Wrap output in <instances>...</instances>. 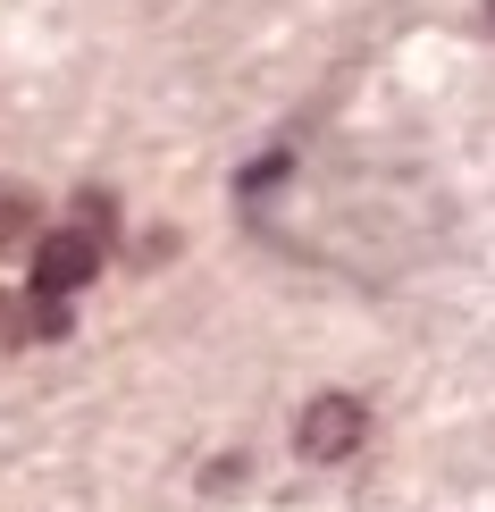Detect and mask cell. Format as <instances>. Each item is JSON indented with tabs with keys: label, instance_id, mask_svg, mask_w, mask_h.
I'll return each mask as SVG.
<instances>
[{
	"label": "cell",
	"instance_id": "cell-1",
	"mask_svg": "<svg viewBox=\"0 0 495 512\" xmlns=\"http://www.w3.org/2000/svg\"><path fill=\"white\" fill-rule=\"evenodd\" d=\"M361 437H370V412H361V395H319L311 412L294 420V445H303V462H344Z\"/></svg>",
	"mask_w": 495,
	"mask_h": 512
},
{
	"label": "cell",
	"instance_id": "cell-2",
	"mask_svg": "<svg viewBox=\"0 0 495 512\" xmlns=\"http://www.w3.org/2000/svg\"><path fill=\"white\" fill-rule=\"evenodd\" d=\"M93 269H101V236H84V227H59V236L34 244V294H59L68 303Z\"/></svg>",
	"mask_w": 495,
	"mask_h": 512
},
{
	"label": "cell",
	"instance_id": "cell-3",
	"mask_svg": "<svg viewBox=\"0 0 495 512\" xmlns=\"http://www.w3.org/2000/svg\"><path fill=\"white\" fill-rule=\"evenodd\" d=\"M110 219H118L110 194H76V227H84V236H110Z\"/></svg>",
	"mask_w": 495,
	"mask_h": 512
},
{
	"label": "cell",
	"instance_id": "cell-4",
	"mask_svg": "<svg viewBox=\"0 0 495 512\" xmlns=\"http://www.w3.org/2000/svg\"><path fill=\"white\" fill-rule=\"evenodd\" d=\"M17 336H34V303H17V294H0V345H17Z\"/></svg>",
	"mask_w": 495,
	"mask_h": 512
},
{
	"label": "cell",
	"instance_id": "cell-5",
	"mask_svg": "<svg viewBox=\"0 0 495 512\" xmlns=\"http://www.w3.org/2000/svg\"><path fill=\"white\" fill-rule=\"evenodd\" d=\"M76 319H68V303L59 294H34V336H68Z\"/></svg>",
	"mask_w": 495,
	"mask_h": 512
}]
</instances>
